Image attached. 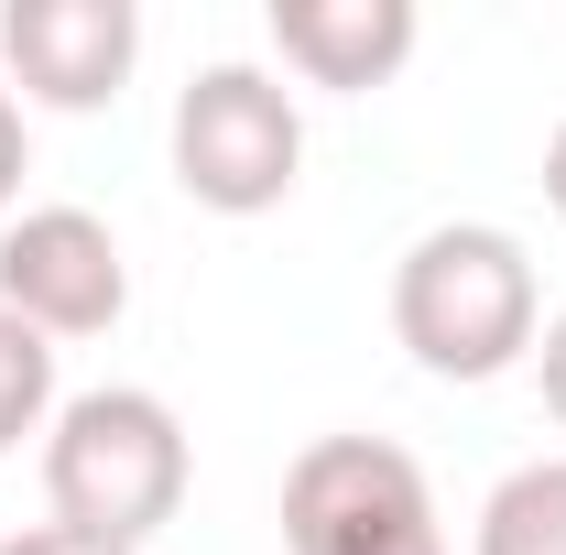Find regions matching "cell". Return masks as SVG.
<instances>
[{"mask_svg": "<svg viewBox=\"0 0 566 555\" xmlns=\"http://www.w3.org/2000/svg\"><path fill=\"white\" fill-rule=\"evenodd\" d=\"M392 338L415 348V370H436V381H501L545 338L534 251L512 229H491V218L424 229L415 251L392 262Z\"/></svg>", "mask_w": 566, "mask_h": 555, "instance_id": "cell-1", "label": "cell"}, {"mask_svg": "<svg viewBox=\"0 0 566 555\" xmlns=\"http://www.w3.org/2000/svg\"><path fill=\"white\" fill-rule=\"evenodd\" d=\"M186 480H197L186 425L142 381H98V392L55 404V425H44V501H55V523L98 534V545L142 555L186 512Z\"/></svg>", "mask_w": 566, "mask_h": 555, "instance_id": "cell-2", "label": "cell"}, {"mask_svg": "<svg viewBox=\"0 0 566 555\" xmlns=\"http://www.w3.org/2000/svg\"><path fill=\"white\" fill-rule=\"evenodd\" d=\"M305 175V121L294 87L262 66H197L175 98V186L218 218H262Z\"/></svg>", "mask_w": 566, "mask_h": 555, "instance_id": "cell-3", "label": "cell"}, {"mask_svg": "<svg viewBox=\"0 0 566 555\" xmlns=\"http://www.w3.org/2000/svg\"><path fill=\"white\" fill-rule=\"evenodd\" d=\"M283 545L294 555H447L436 490L392 436H316L283 469Z\"/></svg>", "mask_w": 566, "mask_h": 555, "instance_id": "cell-4", "label": "cell"}, {"mask_svg": "<svg viewBox=\"0 0 566 555\" xmlns=\"http://www.w3.org/2000/svg\"><path fill=\"white\" fill-rule=\"evenodd\" d=\"M0 305L44 338H109L120 305H132V262H120L109 218H87V208L0 218Z\"/></svg>", "mask_w": 566, "mask_h": 555, "instance_id": "cell-5", "label": "cell"}, {"mask_svg": "<svg viewBox=\"0 0 566 555\" xmlns=\"http://www.w3.org/2000/svg\"><path fill=\"white\" fill-rule=\"evenodd\" d=\"M0 66L44 109H109L142 66V11L132 0H11L0 11Z\"/></svg>", "mask_w": 566, "mask_h": 555, "instance_id": "cell-6", "label": "cell"}, {"mask_svg": "<svg viewBox=\"0 0 566 555\" xmlns=\"http://www.w3.org/2000/svg\"><path fill=\"white\" fill-rule=\"evenodd\" d=\"M415 0H273V44L283 66L305 76V87H338V98H359V87H392L403 76V55H415Z\"/></svg>", "mask_w": 566, "mask_h": 555, "instance_id": "cell-7", "label": "cell"}, {"mask_svg": "<svg viewBox=\"0 0 566 555\" xmlns=\"http://www.w3.org/2000/svg\"><path fill=\"white\" fill-rule=\"evenodd\" d=\"M480 555H566V458H534L480 501Z\"/></svg>", "mask_w": 566, "mask_h": 555, "instance_id": "cell-8", "label": "cell"}, {"mask_svg": "<svg viewBox=\"0 0 566 555\" xmlns=\"http://www.w3.org/2000/svg\"><path fill=\"white\" fill-rule=\"evenodd\" d=\"M33 425H55V338L0 305V458H11Z\"/></svg>", "mask_w": 566, "mask_h": 555, "instance_id": "cell-9", "label": "cell"}, {"mask_svg": "<svg viewBox=\"0 0 566 555\" xmlns=\"http://www.w3.org/2000/svg\"><path fill=\"white\" fill-rule=\"evenodd\" d=\"M22 175H33V132H22V98L0 87V208L22 197Z\"/></svg>", "mask_w": 566, "mask_h": 555, "instance_id": "cell-10", "label": "cell"}, {"mask_svg": "<svg viewBox=\"0 0 566 555\" xmlns=\"http://www.w3.org/2000/svg\"><path fill=\"white\" fill-rule=\"evenodd\" d=\"M0 555H132V545H98V534H76V523H33V534H11Z\"/></svg>", "mask_w": 566, "mask_h": 555, "instance_id": "cell-11", "label": "cell"}, {"mask_svg": "<svg viewBox=\"0 0 566 555\" xmlns=\"http://www.w3.org/2000/svg\"><path fill=\"white\" fill-rule=\"evenodd\" d=\"M534 359H545V415L566 425V316L545 327V338H534Z\"/></svg>", "mask_w": 566, "mask_h": 555, "instance_id": "cell-12", "label": "cell"}, {"mask_svg": "<svg viewBox=\"0 0 566 555\" xmlns=\"http://www.w3.org/2000/svg\"><path fill=\"white\" fill-rule=\"evenodd\" d=\"M545 208H556V218H566V132H556V142H545Z\"/></svg>", "mask_w": 566, "mask_h": 555, "instance_id": "cell-13", "label": "cell"}]
</instances>
